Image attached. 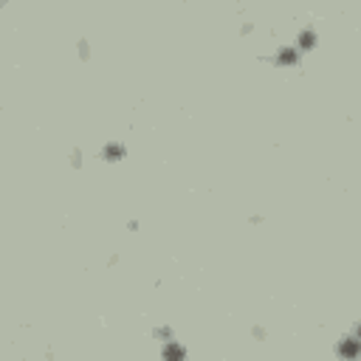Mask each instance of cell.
<instances>
[{
	"label": "cell",
	"instance_id": "cell-1",
	"mask_svg": "<svg viewBox=\"0 0 361 361\" xmlns=\"http://www.w3.org/2000/svg\"><path fill=\"white\" fill-rule=\"evenodd\" d=\"M161 358H164V361H183V358H186V347H183L178 338H169V341H164V347H161Z\"/></svg>",
	"mask_w": 361,
	"mask_h": 361
},
{
	"label": "cell",
	"instance_id": "cell-2",
	"mask_svg": "<svg viewBox=\"0 0 361 361\" xmlns=\"http://www.w3.org/2000/svg\"><path fill=\"white\" fill-rule=\"evenodd\" d=\"M319 42V34H316V28H302L299 34H296V51H310L313 45Z\"/></svg>",
	"mask_w": 361,
	"mask_h": 361
},
{
	"label": "cell",
	"instance_id": "cell-3",
	"mask_svg": "<svg viewBox=\"0 0 361 361\" xmlns=\"http://www.w3.org/2000/svg\"><path fill=\"white\" fill-rule=\"evenodd\" d=\"M274 62H276V65H282V68L296 65V62H299V51H296L293 45H282V48L274 54Z\"/></svg>",
	"mask_w": 361,
	"mask_h": 361
},
{
	"label": "cell",
	"instance_id": "cell-4",
	"mask_svg": "<svg viewBox=\"0 0 361 361\" xmlns=\"http://www.w3.org/2000/svg\"><path fill=\"white\" fill-rule=\"evenodd\" d=\"M127 155V147L121 144V141H107L104 147H102V158L110 164V161H121Z\"/></svg>",
	"mask_w": 361,
	"mask_h": 361
},
{
	"label": "cell",
	"instance_id": "cell-5",
	"mask_svg": "<svg viewBox=\"0 0 361 361\" xmlns=\"http://www.w3.org/2000/svg\"><path fill=\"white\" fill-rule=\"evenodd\" d=\"M355 350H358V338H353V336H347V341H344V344H338V353H341L347 361H353V358H355Z\"/></svg>",
	"mask_w": 361,
	"mask_h": 361
}]
</instances>
